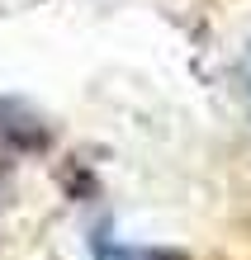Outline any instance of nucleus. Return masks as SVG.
I'll use <instances>...</instances> for the list:
<instances>
[{"instance_id":"nucleus-1","label":"nucleus","mask_w":251,"mask_h":260,"mask_svg":"<svg viewBox=\"0 0 251 260\" xmlns=\"http://www.w3.org/2000/svg\"><path fill=\"white\" fill-rule=\"evenodd\" d=\"M95 260H185V255L156 251V246H114V241H95Z\"/></svg>"},{"instance_id":"nucleus-2","label":"nucleus","mask_w":251,"mask_h":260,"mask_svg":"<svg viewBox=\"0 0 251 260\" xmlns=\"http://www.w3.org/2000/svg\"><path fill=\"white\" fill-rule=\"evenodd\" d=\"M246 90H251V48H246Z\"/></svg>"}]
</instances>
